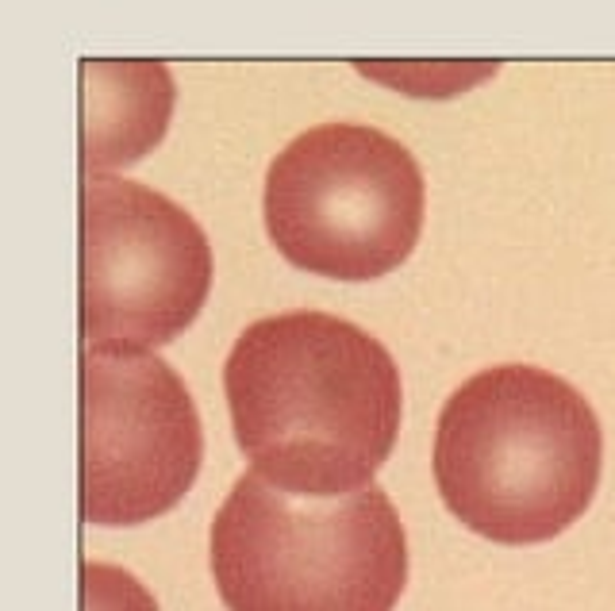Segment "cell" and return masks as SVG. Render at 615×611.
I'll return each instance as SVG.
<instances>
[{
    "instance_id": "cell-1",
    "label": "cell",
    "mask_w": 615,
    "mask_h": 611,
    "mask_svg": "<svg viewBox=\"0 0 615 611\" xmlns=\"http://www.w3.org/2000/svg\"><path fill=\"white\" fill-rule=\"evenodd\" d=\"M223 396L254 473L293 496L369 489L400 435L389 346L327 312L254 319L223 362Z\"/></svg>"
},
{
    "instance_id": "cell-2",
    "label": "cell",
    "mask_w": 615,
    "mask_h": 611,
    "mask_svg": "<svg viewBox=\"0 0 615 611\" xmlns=\"http://www.w3.org/2000/svg\"><path fill=\"white\" fill-rule=\"evenodd\" d=\"M435 485L458 523L500 546H535L589 512L604 431L566 377L489 366L446 396L435 427Z\"/></svg>"
},
{
    "instance_id": "cell-3",
    "label": "cell",
    "mask_w": 615,
    "mask_h": 611,
    "mask_svg": "<svg viewBox=\"0 0 615 611\" xmlns=\"http://www.w3.org/2000/svg\"><path fill=\"white\" fill-rule=\"evenodd\" d=\"M208 542L227 611H396L408 585V535L377 485L312 500L250 469Z\"/></svg>"
},
{
    "instance_id": "cell-4",
    "label": "cell",
    "mask_w": 615,
    "mask_h": 611,
    "mask_svg": "<svg viewBox=\"0 0 615 611\" xmlns=\"http://www.w3.org/2000/svg\"><path fill=\"white\" fill-rule=\"evenodd\" d=\"M427 185L416 154L369 123H316L266 170V231L285 262L373 281L419 243Z\"/></svg>"
},
{
    "instance_id": "cell-5",
    "label": "cell",
    "mask_w": 615,
    "mask_h": 611,
    "mask_svg": "<svg viewBox=\"0 0 615 611\" xmlns=\"http://www.w3.org/2000/svg\"><path fill=\"white\" fill-rule=\"evenodd\" d=\"M212 289V243L170 196L112 173L81 181V339L173 343Z\"/></svg>"
},
{
    "instance_id": "cell-6",
    "label": "cell",
    "mask_w": 615,
    "mask_h": 611,
    "mask_svg": "<svg viewBox=\"0 0 615 611\" xmlns=\"http://www.w3.org/2000/svg\"><path fill=\"white\" fill-rule=\"evenodd\" d=\"M204 427L189 385L154 350H81V519L139 527L193 489Z\"/></svg>"
},
{
    "instance_id": "cell-7",
    "label": "cell",
    "mask_w": 615,
    "mask_h": 611,
    "mask_svg": "<svg viewBox=\"0 0 615 611\" xmlns=\"http://www.w3.org/2000/svg\"><path fill=\"white\" fill-rule=\"evenodd\" d=\"M173 116L166 62H81V166L104 173L162 143Z\"/></svg>"
},
{
    "instance_id": "cell-8",
    "label": "cell",
    "mask_w": 615,
    "mask_h": 611,
    "mask_svg": "<svg viewBox=\"0 0 615 611\" xmlns=\"http://www.w3.org/2000/svg\"><path fill=\"white\" fill-rule=\"evenodd\" d=\"M81 611H158L143 581L127 569L104 562H85L81 569Z\"/></svg>"
}]
</instances>
